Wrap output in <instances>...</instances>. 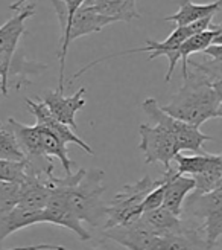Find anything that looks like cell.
Masks as SVG:
<instances>
[{"mask_svg":"<svg viewBox=\"0 0 222 250\" xmlns=\"http://www.w3.org/2000/svg\"><path fill=\"white\" fill-rule=\"evenodd\" d=\"M183 81L172 101L162 107L167 115L198 128L205 121L222 116V83H213L196 69L187 70Z\"/></svg>","mask_w":222,"mask_h":250,"instance_id":"cell-1","label":"cell"},{"mask_svg":"<svg viewBox=\"0 0 222 250\" xmlns=\"http://www.w3.org/2000/svg\"><path fill=\"white\" fill-rule=\"evenodd\" d=\"M46 179L64 189L67 205L79 221L89 223L92 228H99L107 218V205L102 195L105 192L104 171L92 168H79L75 174L66 177H55L54 172Z\"/></svg>","mask_w":222,"mask_h":250,"instance_id":"cell-2","label":"cell"},{"mask_svg":"<svg viewBox=\"0 0 222 250\" xmlns=\"http://www.w3.org/2000/svg\"><path fill=\"white\" fill-rule=\"evenodd\" d=\"M181 214L189 217V220H183L186 224L198 220V223L187 228L198 230L203 235L208 250H219L222 235V186L201 195L190 192L184 198Z\"/></svg>","mask_w":222,"mask_h":250,"instance_id":"cell-3","label":"cell"},{"mask_svg":"<svg viewBox=\"0 0 222 250\" xmlns=\"http://www.w3.org/2000/svg\"><path fill=\"white\" fill-rule=\"evenodd\" d=\"M212 26H213V17H205V19H201V20H196V21H193L190 24H186V26H177L175 31H172L170 35L167 37V39H165L163 42H155L152 39H148L145 47H135V49H130V51H123V52H119V54H111V55L94 60L93 62H90V64H87V66H84L81 70H78L75 75H73L70 83L76 81L81 75H84L85 72H89L96 64H99V62H104V61L111 60V58L137 54V52H151L149 60H154V58H157L160 55H165L167 58V61H169V69H167V73H166V83H169L172 80V75H174L175 66L178 62V47H180V44L186 40L187 37H190L193 34H198V32H203V31L212 28Z\"/></svg>","mask_w":222,"mask_h":250,"instance_id":"cell-4","label":"cell"},{"mask_svg":"<svg viewBox=\"0 0 222 250\" xmlns=\"http://www.w3.org/2000/svg\"><path fill=\"white\" fill-rule=\"evenodd\" d=\"M142 110L145 115L149 118L155 125H160L165 130H167L172 136L175 137L177 145L180 151H192L196 154L204 153V142H213L215 139L212 136H207L200 131L198 127H193L190 124L183 122L174 116L167 115L166 111L158 105L154 98H148L142 103Z\"/></svg>","mask_w":222,"mask_h":250,"instance_id":"cell-5","label":"cell"},{"mask_svg":"<svg viewBox=\"0 0 222 250\" xmlns=\"http://www.w3.org/2000/svg\"><path fill=\"white\" fill-rule=\"evenodd\" d=\"M160 182H162V179L152 180L149 176H145L135 183L123 185L122 189L111 200V203L107 205V218H105L104 229L140 217L143 198Z\"/></svg>","mask_w":222,"mask_h":250,"instance_id":"cell-6","label":"cell"},{"mask_svg":"<svg viewBox=\"0 0 222 250\" xmlns=\"http://www.w3.org/2000/svg\"><path fill=\"white\" fill-rule=\"evenodd\" d=\"M140 144L139 148L145 154L146 164H162L166 169L170 167V162L180 153L175 137L160 125L140 124L139 127Z\"/></svg>","mask_w":222,"mask_h":250,"instance_id":"cell-7","label":"cell"},{"mask_svg":"<svg viewBox=\"0 0 222 250\" xmlns=\"http://www.w3.org/2000/svg\"><path fill=\"white\" fill-rule=\"evenodd\" d=\"M47 183L51 188V194H49L46 206L43 208V223H52L56 226L66 228L75 233L81 241H89L92 236L89 230H85V228L82 226V221L78 220V217L73 214L70 206L67 205L64 189L49 180Z\"/></svg>","mask_w":222,"mask_h":250,"instance_id":"cell-8","label":"cell"},{"mask_svg":"<svg viewBox=\"0 0 222 250\" xmlns=\"http://www.w3.org/2000/svg\"><path fill=\"white\" fill-rule=\"evenodd\" d=\"M104 236L128 250H157L158 236L154 235L140 217L104 229Z\"/></svg>","mask_w":222,"mask_h":250,"instance_id":"cell-9","label":"cell"},{"mask_svg":"<svg viewBox=\"0 0 222 250\" xmlns=\"http://www.w3.org/2000/svg\"><path fill=\"white\" fill-rule=\"evenodd\" d=\"M34 14L35 6L28 5L0 26V61L9 69L12 66V61H14V55L21 35L28 32L24 28V21L31 19Z\"/></svg>","mask_w":222,"mask_h":250,"instance_id":"cell-10","label":"cell"},{"mask_svg":"<svg viewBox=\"0 0 222 250\" xmlns=\"http://www.w3.org/2000/svg\"><path fill=\"white\" fill-rule=\"evenodd\" d=\"M84 95L85 87H81L69 98L64 96V90L56 89L55 92H46L43 95V103L55 119L69 125L70 128H76V113L85 105Z\"/></svg>","mask_w":222,"mask_h":250,"instance_id":"cell-11","label":"cell"},{"mask_svg":"<svg viewBox=\"0 0 222 250\" xmlns=\"http://www.w3.org/2000/svg\"><path fill=\"white\" fill-rule=\"evenodd\" d=\"M26 105L29 107L31 113L35 116L37 119V125H40V127L49 130L51 133H54L56 137H59L61 141H63L66 145L67 144H76L79 148H82L85 153L89 154H94V151L92 149V146L89 144H85L79 136H76V133H73L72 128L69 127V125L59 122L58 119H55L52 116V113L49 111V108L44 105L43 101H38L35 103L32 101V99H26Z\"/></svg>","mask_w":222,"mask_h":250,"instance_id":"cell-12","label":"cell"},{"mask_svg":"<svg viewBox=\"0 0 222 250\" xmlns=\"http://www.w3.org/2000/svg\"><path fill=\"white\" fill-rule=\"evenodd\" d=\"M165 179V195H163V208L170 210L172 214L180 217L183 210V203L195 188L192 177L178 174L174 168H167L163 172Z\"/></svg>","mask_w":222,"mask_h":250,"instance_id":"cell-13","label":"cell"},{"mask_svg":"<svg viewBox=\"0 0 222 250\" xmlns=\"http://www.w3.org/2000/svg\"><path fill=\"white\" fill-rule=\"evenodd\" d=\"M51 188L47 180H41V176L26 172L23 182H20V194L17 206L32 209V210H43L47 203Z\"/></svg>","mask_w":222,"mask_h":250,"instance_id":"cell-14","label":"cell"},{"mask_svg":"<svg viewBox=\"0 0 222 250\" xmlns=\"http://www.w3.org/2000/svg\"><path fill=\"white\" fill-rule=\"evenodd\" d=\"M43 223V210H32L21 206L12 208L9 212L0 214V246L9 235L34 224Z\"/></svg>","mask_w":222,"mask_h":250,"instance_id":"cell-15","label":"cell"},{"mask_svg":"<svg viewBox=\"0 0 222 250\" xmlns=\"http://www.w3.org/2000/svg\"><path fill=\"white\" fill-rule=\"evenodd\" d=\"M142 221L146 224V228L149 229L154 235L166 236L170 233H177L183 230V220L177 215L172 214L163 206H158L151 210H145L140 214Z\"/></svg>","mask_w":222,"mask_h":250,"instance_id":"cell-16","label":"cell"},{"mask_svg":"<svg viewBox=\"0 0 222 250\" xmlns=\"http://www.w3.org/2000/svg\"><path fill=\"white\" fill-rule=\"evenodd\" d=\"M222 0H215L212 3H193L192 0H178L180 9L172 16L165 17V21H174L177 26H186L196 20H201L205 17H213L221 11Z\"/></svg>","mask_w":222,"mask_h":250,"instance_id":"cell-17","label":"cell"},{"mask_svg":"<svg viewBox=\"0 0 222 250\" xmlns=\"http://www.w3.org/2000/svg\"><path fill=\"white\" fill-rule=\"evenodd\" d=\"M102 16H108L116 21H132L140 19L135 0H85L82 3Z\"/></svg>","mask_w":222,"mask_h":250,"instance_id":"cell-18","label":"cell"},{"mask_svg":"<svg viewBox=\"0 0 222 250\" xmlns=\"http://www.w3.org/2000/svg\"><path fill=\"white\" fill-rule=\"evenodd\" d=\"M221 39H222L221 26H212V28H208L203 32H198V34H193V35L187 37V39L184 40L178 47V60L183 61L181 62L183 64V77H186V73H187L189 57L193 54L203 52L208 44H212L215 42H221Z\"/></svg>","mask_w":222,"mask_h":250,"instance_id":"cell-19","label":"cell"},{"mask_svg":"<svg viewBox=\"0 0 222 250\" xmlns=\"http://www.w3.org/2000/svg\"><path fill=\"white\" fill-rule=\"evenodd\" d=\"M157 250H208V249L205 246L203 235L198 230L184 226L181 232L160 236Z\"/></svg>","mask_w":222,"mask_h":250,"instance_id":"cell-20","label":"cell"},{"mask_svg":"<svg viewBox=\"0 0 222 250\" xmlns=\"http://www.w3.org/2000/svg\"><path fill=\"white\" fill-rule=\"evenodd\" d=\"M174 160L177 162V172L183 176H195V174L204 172L207 169L221 168L222 156L221 154H196V156H183L178 153Z\"/></svg>","mask_w":222,"mask_h":250,"instance_id":"cell-21","label":"cell"},{"mask_svg":"<svg viewBox=\"0 0 222 250\" xmlns=\"http://www.w3.org/2000/svg\"><path fill=\"white\" fill-rule=\"evenodd\" d=\"M38 127H40V125H38ZM40 136H41V146H43L44 154L49 156V157L59 159L61 164H63L66 176H67V174H72L73 162L69 159L66 144L61 141L59 137H56L54 133H51V131L43 128V127H40Z\"/></svg>","mask_w":222,"mask_h":250,"instance_id":"cell-22","label":"cell"},{"mask_svg":"<svg viewBox=\"0 0 222 250\" xmlns=\"http://www.w3.org/2000/svg\"><path fill=\"white\" fill-rule=\"evenodd\" d=\"M195 182V188H193V194L201 195L205 192H210L216 188L222 186V167L221 168H213V169H207L204 172L195 174V176H190Z\"/></svg>","mask_w":222,"mask_h":250,"instance_id":"cell-23","label":"cell"},{"mask_svg":"<svg viewBox=\"0 0 222 250\" xmlns=\"http://www.w3.org/2000/svg\"><path fill=\"white\" fill-rule=\"evenodd\" d=\"M0 159L20 162L24 160V154L20 149L14 134L6 127H0Z\"/></svg>","mask_w":222,"mask_h":250,"instance_id":"cell-24","label":"cell"},{"mask_svg":"<svg viewBox=\"0 0 222 250\" xmlns=\"http://www.w3.org/2000/svg\"><path fill=\"white\" fill-rule=\"evenodd\" d=\"M26 171V160H5L0 159V180L2 182H16L20 183L24 179Z\"/></svg>","mask_w":222,"mask_h":250,"instance_id":"cell-25","label":"cell"},{"mask_svg":"<svg viewBox=\"0 0 222 250\" xmlns=\"http://www.w3.org/2000/svg\"><path fill=\"white\" fill-rule=\"evenodd\" d=\"M20 183L0 180V214L9 212L18 203Z\"/></svg>","mask_w":222,"mask_h":250,"instance_id":"cell-26","label":"cell"},{"mask_svg":"<svg viewBox=\"0 0 222 250\" xmlns=\"http://www.w3.org/2000/svg\"><path fill=\"white\" fill-rule=\"evenodd\" d=\"M163 195H165V179L162 176V182H160L154 189L149 191L143 202H142V212L145 210H151V209H155L158 206L163 205Z\"/></svg>","mask_w":222,"mask_h":250,"instance_id":"cell-27","label":"cell"},{"mask_svg":"<svg viewBox=\"0 0 222 250\" xmlns=\"http://www.w3.org/2000/svg\"><path fill=\"white\" fill-rule=\"evenodd\" d=\"M6 250H69V249L64 246H58V244H34V246L6 249Z\"/></svg>","mask_w":222,"mask_h":250,"instance_id":"cell-28","label":"cell"},{"mask_svg":"<svg viewBox=\"0 0 222 250\" xmlns=\"http://www.w3.org/2000/svg\"><path fill=\"white\" fill-rule=\"evenodd\" d=\"M89 250H128V249L120 246V244H117V243H114V241H111V240H108V238H105V236H104V240L101 241L99 246L92 247Z\"/></svg>","mask_w":222,"mask_h":250,"instance_id":"cell-29","label":"cell"},{"mask_svg":"<svg viewBox=\"0 0 222 250\" xmlns=\"http://www.w3.org/2000/svg\"><path fill=\"white\" fill-rule=\"evenodd\" d=\"M9 77H11V69L5 66L0 61V78H2V85H3V95H8V84H9Z\"/></svg>","mask_w":222,"mask_h":250,"instance_id":"cell-30","label":"cell"},{"mask_svg":"<svg viewBox=\"0 0 222 250\" xmlns=\"http://www.w3.org/2000/svg\"><path fill=\"white\" fill-rule=\"evenodd\" d=\"M3 93V85H2V81H0V95Z\"/></svg>","mask_w":222,"mask_h":250,"instance_id":"cell-31","label":"cell"},{"mask_svg":"<svg viewBox=\"0 0 222 250\" xmlns=\"http://www.w3.org/2000/svg\"><path fill=\"white\" fill-rule=\"evenodd\" d=\"M28 2V0H23V2H21V5H24V3H26Z\"/></svg>","mask_w":222,"mask_h":250,"instance_id":"cell-32","label":"cell"},{"mask_svg":"<svg viewBox=\"0 0 222 250\" xmlns=\"http://www.w3.org/2000/svg\"><path fill=\"white\" fill-rule=\"evenodd\" d=\"M0 127H2V122H0Z\"/></svg>","mask_w":222,"mask_h":250,"instance_id":"cell-33","label":"cell"}]
</instances>
